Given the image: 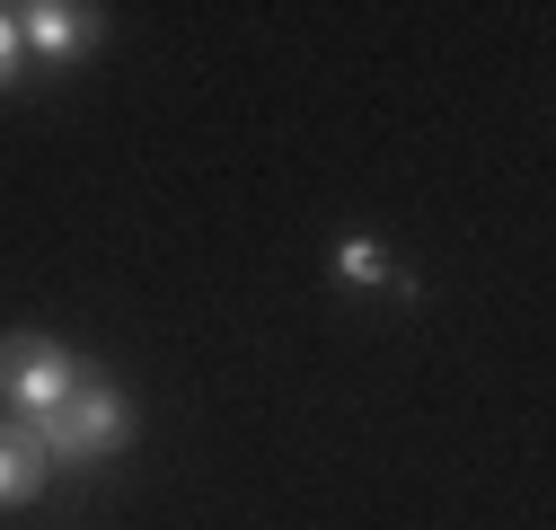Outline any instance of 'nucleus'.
<instances>
[{"label":"nucleus","instance_id":"3","mask_svg":"<svg viewBox=\"0 0 556 530\" xmlns=\"http://www.w3.org/2000/svg\"><path fill=\"white\" fill-rule=\"evenodd\" d=\"M18 36H27V53H45V62H80V53L106 36V10H89V0H27V10H18Z\"/></svg>","mask_w":556,"mask_h":530},{"label":"nucleus","instance_id":"5","mask_svg":"<svg viewBox=\"0 0 556 530\" xmlns=\"http://www.w3.org/2000/svg\"><path fill=\"white\" fill-rule=\"evenodd\" d=\"M389 275H397V265L380 256V239H371V230H354V239L336 248V283H354V292H371V283H389Z\"/></svg>","mask_w":556,"mask_h":530},{"label":"nucleus","instance_id":"6","mask_svg":"<svg viewBox=\"0 0 556 530\" xmlns=\"http://www.w3.org/2000/svg\"><path fill=\"white\" fill-rule=\"evenodd\" d=\"M18 62H27V36H18V10H0V89H18Z\"/></svg>","mask_w":556,"mask_h":530},{"label":"nucleus","instance_id":"1","mask_svg":"<svg viewBox=\"0 0 556 530\" xmlns=\"http://www.w3.org/2000/svg\"><path fill=\"white\" fill-rule=\"evenodd\" d=\"M36 442H45V459H115L132 442V398L115 380L80 371V389L62 398L53 416H36Z\"/></svg>","mask_w":556,"mask_h":530},{"label":"nucleus","instance_id":"4","mask_svg":"<svg viewBox=\"0 0 556 530\" xmlns=\"http://www.w3.org/2000/svg\"><path fill=\"white\" fill-rule=\"evenodd\" d=\"M45 478H53V459H45L36 425L0 416V504H36V495H45Z\"/></svg>","mask_w":556,"mask_h":530},{"label":"nucleus","instance_id":"2","mask_svg":"<svg viewBox=\"0 0 556 530\" xmlns=\"http://www.w3.org/2000/svg\"><path fill=\"white\" fill-rule=\"evenodd\" d=\"M72 389H80V354H72V345L36 337V327H10V337H0V416L36 425V416H53Z\"/></svg>","mask_w":556,"mask_h":530}]
</instances>
